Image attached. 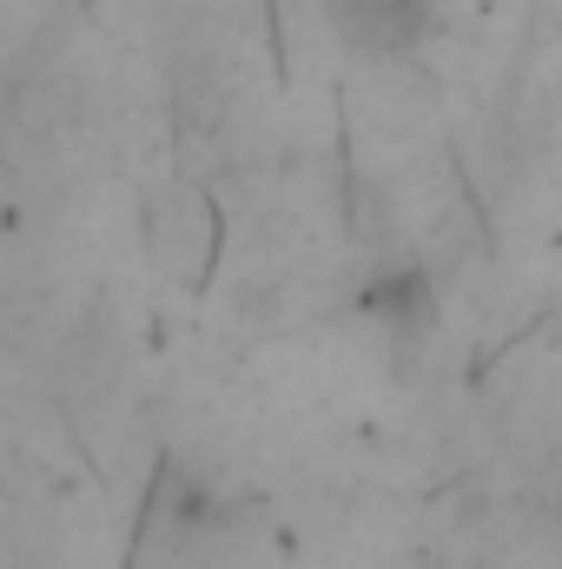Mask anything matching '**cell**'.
Wrapping results in <instances>:
<instances>
[{
    "label": "cell",
    "mask_w": 562,
    "mask_h": 569,
    "mask_svg": "<svg viewBox=\"0 0 562 569\" xmlns=\"http://www.w3.org/2000/svg\"><path fill=\"white\" fill-rule=\"evenodd\" d=\"M556 517H562V497H556Z\"/></svg>",
    "instance_id": "cell-1"
}]
</instances>
